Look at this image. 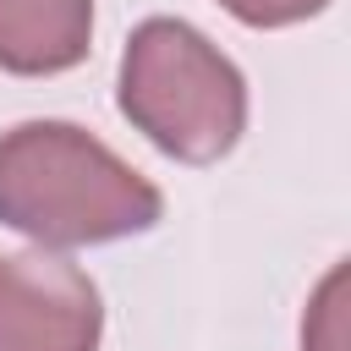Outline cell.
<instances>
[{
	"instance_id": "cell-5",
	"label": "cell",
	"mask_w": 351,
	"mask_h": 351,
	"mask_svg": "<svg viewBox=\"0 0 351 351\" xmlns=\"http://www.w3.org/2000/svg\"><path fill=\"white\" fill-rule=\"evenodd\" d=\"M346 346H351V335H346V263H335L302 318V351H346Z\"/></svg>"
},
{
	"instance_id": "cell-6",
	"label": "cell",
	"mask_w": 351,
	"mask_h": 351,
	"mask_svg": "<svg viewBox=\"0 0 351 351\" xmlns=\"http://www.w3.org/2000/svg\"><path fill=\"white\" fill-rule=\"evenodd\" d=\"M219 5L247 27H291V22L318 16L329 0H219Z\"/></svg>"
},
{
	"instance_id": "cell-1",
	"label": "cell",
	"mask_w": 351,
	"mask_h": 351,
	"mask_svg": "<svg viewBox=\"0 0 351 351\" xmlns=\"http://www.w3.org/2000/svg\"><path fill=\"white\" fill-rule=\"evenodd\" d=\"M159 214V186L71 121H27L0 137V225L38 247L121 241Z\"/></svg>"
},
{
	"instance_id": "cell-2",
	"label": "cell",
	"mask_w": 351,
	"mask_h": 351,
	"mask_svg": "<svg viewBox=\"0 0 351 351\" xmlns=\"http://www.w3.org/2000/svg\"><path fill=\"white\" fill-rule=\"evenodd\" d=\"M121 115L170 159L214 165L247 132V77L181 16H148L121 55Z\"/></svg>"
},
{
	"instance_id": "cell-4",
	"label": "cell",
	"mask_w": 351,
	"mask_h": 351,
	"mask_svg": "<svg viewBox=\"0 0 351 351\" xmlns=\"http://www.w3.org/2000/svg\"><path fill=\"white\" fill-rule=\"evenodd\" d=\"M93 44V0H0V66L16 77L71 71Z\"/></svg>"
},
{
	"instance_id": "cell-3",
	"label": "cell",
	"mask_w": 351,
	"mask_h": 351,
	"mask_svg": "<svg viewBox=\"0 0 351 351\" xmlns=\"http://www.w3.org/2000/svg\"><path fill=\"white\" fill-rule=\"evenodd\" d=\"M99 285L55 252H0V351H99Z\"/></svg>"
}]
</instances>
